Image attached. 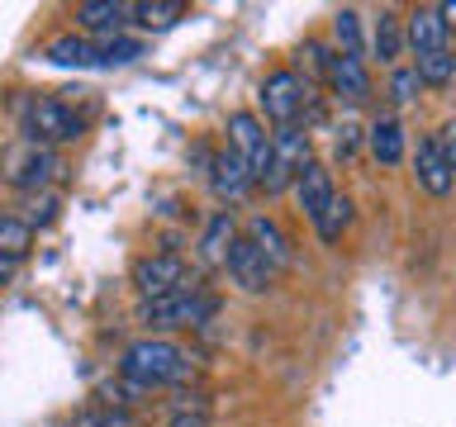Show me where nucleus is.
<instances>
[{
	"mask_svg": "<svg viewBox=\"0 0 456 427\" xmlns=\"http://www.w3.org/2000/svg\"><path fill=\"white\" fill-rule=\"evenodd\" d=\"M181 14H185L181 0H138V5H134V20L142 28H167V24H176Z\"/></svg>",
	"mask_w": 456,
	"mask_h": 427,
	"instance_id": "nucleus-22",
	"label": "nucleus"
},
{
	"mask_svg": "<svg viewBox=\"0 0 456 427\" xmlns=\"http://www.w3.org/2000/svg\"><path fill=\"white\" fill-rule=\"evenodd\" d=\"M442 24H447V28H456V0H442Z\"/></svg>",
	"mask_w": 456,
	"mask_h": 427,
	"instance_id": "nucleus-32",
	"label": "nucleus"
},
{
	"mask_svg": "<svg viewBox=\"0 0 456 427\" xmlns=\"http://www.w3.org/2000/svg\"><path fill=\"white\" fill-rule=\"evenodd\" d=\"M134 14V5H124V0H81L77 5V24L86 28V34H100V38H110V34H119V24Z\"/></svg>",
	"mask_w": 456,
	"mask_h": 427,
	"instance_id": "nucleus-16",
	"label": "nucleus"
},
{
	"mask_svg": "<svg viewBox=\"0 0 456 427\" xmlns=\"http://www.w3.org/2000/svg\"><path fill=\"white\" fill-rule=\"evenodd\" d=\"M328 85L338 91V100H347V105H362L370 95V71L362 57H347V52H328V67H323Z\"/></svg>",
	"mask_w": 456,
	"mask_h": 427,
	"instance_id": "nucleus-10",
	"label": "nucleus"
},
{
	"mask_svg": "<svg viewBox=\"0 0 456 427\" xmlns=\"http://www.w3.org/2000/svg\"><path fill=\"white\" fill-rule=\"evenodd\" d=\"M305 166H309V133L299 124L295 128H276V133H271V166H266L262 190L281 195L285 185H295L299 176H305Z\"/></svg>",
	"mask_w": 456,
	"mask_h": 427,
	"instance_id": "nucleus-6",
	"label": "nucleus"
},
{
	"mask_svg": "<svg viewBox=\"0 0 456 427\" xmlns=\"http://www.w3.org/2000/svg\"><path fill=\"white\" fill-rule=\"evenodd\" d=\"M228 148H233L242 162H248V171L256 176V185L266 181V166H271V133H266V124L256 119V114H248V109L228 114Z\"/></svg>",
	"mask_w": 456,
	"mask_h": 427,
	"instance_id": "nucleus-7",
	"label": "nucleus"
},
{
	"mask_svg": "<svg viewBox=\"0 0 456 427\" xmlns=\"http://www.w3.org/2000/svg\"><path fill=\"white\" fill-rule=\"evenodd\" d=\"M370 48H376L380 62H395L399 48H404V28H399V20L390 10H380V20H376V38H370Z\"/></svg>",
	"mask_w": 456,
	"mask_h": 427,
	"instance_id": "nucleus-21",
	"label": "nucleus"
},
{
	"mask_svg": "<svg viewBox=\"0 0 456 427\" xmlns=\"http://www.w3.org/2000/svg\"><path fill=\"white\" fill-rule=\"evenodd\" d=\"M181 285H191V266L176 252H152L142 262H134V290L142 299H162L171 290H181Z\"/></svg>",
	"mask_w": 456,
	"mask_h": 427,
	"instance_id": "nucleus-8",
	"label": "nucleus"
},
{
	"mask_svg": "<svg viewBox=\"0 0 456 427\" xmlns=\"http://www.w3.org/2000/svg\"><path fill=\"white\" fill-rule=\"evenodd\" d=\"M238 223H233V214H214V219L205 223V238H200V262L205 266H228V256H233L238 247Z\"/></svg>",
	"mask_w": 456,
	"mask_h": 427,
	"instance_id": "nucleus-15",
	"label": "nucleus"
},
{
	"mask_svg": "<svg viewBox=\"0 0 456 427\" xmlns=\"http://www.w3.org/2000/svg\"><path fill=\"white\" fill-rule=\"evenodd\" d=\"M347 223H352V205L338 195V199H333V209H328V214H323V219L314 223V228H319V238H323V242H338V238H342V228H347Z\"/></svg>",
	"mask_w": 456,
	"mask_h": 427,
	"instance_id": "nucleus-28",
	"label": "nucleus"
},
{
	"mask_svg": "<svg viewBox=\"0 0 456 427\" xmlns=\"http://www.w3.org/2000/svg\"><path fill=\"white\" fill-rule=\"evenodd\" d=\"M370 157H376L380 166H395L399 157H404V128H399L395 114H380V119L370 124Z\"/></svg>",
	"mask_w": 456,
	"mask_h": 427,
	"instance_id": "nucleus-18",
	"label": "nucleus"
},
{
	"mask_svg": "<svg viewBox=\"0 0 456 427\" xmlns=\"http://www.w3.org/2000/svg\"><path fill=\"white\" fill-rule=\"evenodd\" d=\"M413 176H419V185L428 195H452V185H456V171L447 166V157H442L437 148V138H423L419 142V152H413Z\"/></svg>",
	"mask_w": 456,
	"mask_h": 427,
	"instance_id": "nucleus-13",
	"label": "nucleus"
},
{
	"mask_svg": "<svg viewBox=\"0 0 456 427\" xmlns=\"http://www.w3.org/2000/svg\"><path fill=\"white\" fill-rule=\"evenodd\" d=\"M20 133H24V142H38V148L77 142L81 138V114L67 109L62 100H53V95H34L20 105Z\"/></svg>",
	"mask_w": 456,
	"mask_h": 427,
	"instance_id": "nucleus-2",
	"label": "nucleus"
},
{
	"mask_svg": "<svg viewBox=\"0 0 456 427\" xmlns=\"http://www.w3.org/2000/svg\"><path fill=\"white\" fill-rule=\"evenodd\" d=\"M0 171H5V181L14 190L38 195V190H48V185H57L67 176V162L53 148H38V142H14L5 152V162H0Z\"/></svg>",
	"mask_w": 456,
	"mask_h": 427,
	"instance_id": "nucleus-3",
	"label": "nucleus"
},
{
	"mask_svg": "<svg viewBox=\"0 0 456 427\" xmlns=\"http://www.w3.org/2000/svg\"><path fill=\"white\" fill-rule=\"evenodd\" d=\"M433 138H437V148H442V157H447V166L456 171V119H452V124H442V128H437Z\"/></svg>",
	"mask_w": 456,
	"mask_h": 427,
	"instance_id": "nucleus-29",
	"label": "nucleus"
},
{
	"mask_svg": "<svg viewBox=\"0 0 456 427\" xmlns=\"http://www.w3.org/2000/svg\"><path fill=\"white\" fill-rule=\"evenodd\" d=\"M43 57H48L53 67H100V48H95V38H77V34L53 38L48 48H43Z\"/></svg>",
	"mask_w": 456,
	"mask_h": 427,
	"instance_id": "nucleus-17",
	"label": "nucleus"
},
{
	"mask_svg": "<svg viewBox=\"0 0 456 427\" xmlns=\"http://www.w3.org/2000/svg\"><path fill=\"white\" fill-rule=\"evenodd\" d=\"M256 100H262V114L276 128H295L299 114H305V105L314 100V91H309V81L299 77V71L285 67V71H271V77L262 81V95Z\"/></svg>",
	"mask_w": 456,
	"mask_h": 427,
	"instance_id": "nucleus-5",
	"label": "nucleus"
},
{
	"mask_svg": "<svg viewBox=\"0 0 456 427\" xmlns=\"http://www.w3.org/2000/svg\"><path fill=\"white\" fill-rule=\"evenodd\" d=\"M81 427H138L128 413H95V418H81Z\"/></svg>",
	"mask_w": 456,
	"mask_h": 427,
	"instance_id": "nucleus-30",
	"label": "nucleus"
},
{
	"mask_svg": "<svg viewBox=\"0 0 456 427\" xmlns=\"http://www.w3.org/2000/svg\"><path fill=\"white\" fill-rule=\"evenodd\" d=\"M295 195H299V209L309 214V223H319L323 214L333 209V199H338V190H333V171L319 166V162H309L305 176L295 181Z\"/></svg>",
	"mask_w": 456,
	"mask_h": 427,
	"instance_id": "nucleus-12",
	"label": "nucleus"
},
{
	"mask_svg": "<svg viewBox=\"0 0 456 427\" xmlns=\"http://www.w3.org/2000/svg\"><path fill=\"white\" fill-rule=\"evenodd\" d=\"M228 276H233V285H242L248 294H262L271 280H276V266L262 256V247L242 233L238 238V247H233V256H228Z\"/></svg>",
	"mask_w": 456,
	"mask_h": 427,
	"instance_id": "nucleus-9",
	"label": "nucleus"
},
{
	"mask_svg": "<svg viewBox=\"0 0 456 427\" xmlns=\"http://www.w3.org/2000/svg\"><path fill=\"white\" fill-rule=\"evenodd\" d=\"M413 67H419L423 85H452V77H456V52H423V57H413Z\"/></svg>",
	"mask_w": 456,
	"mask_h": 427,
	"instance_id": "nucleus-24",
	"label": "nucleus"
},
{
	"mask_svg": "<svg viewBox=\"0 0 456 427\" xmlns=\"http://www.w3.org/2000/svg\"><path fill=\"white\" fill-rule=\"evenodd\" d=\"M248 238L256 242V247H262V256H266V262L276 266V270H281L285 262H290V242H285V233L266 219V214H256V219L248 223Z\"/></svg>",
	"mask_w": 456,
	"mask_h": 427,
	"instance_id": "nucleus-19",
	"label": "nucleus"
},
{
	"mask_svg": "<svg viewBox=\"0 0 456 427\" xmlns=\"http://www.w3.org/2000/svg\"><path fill=\"white\" fill-rule=\"evenodd\" d=\"M119 375L134 384V390H167V384L191 375V356L167 337H138L134 347L124 351Z\"/></svg>",
	"mask_w": 456,
	"mask_h": 427,
	"instance_id": "nucleus-1",
	"label": "nucleus"
},
{
	"mask_svg": "<svg viewBox=\"0 0 456 427\" xmlns=\"http://www.w3.org/2000/svg\"><path fill=\"white\" fill-rule=\"evenodd\" d=\"M209 185H214V195H219V199L233 205V199H242L256 185V176L248 171V162H242L233 148H224V152L209 157Z\"/></svg>",
	"mask_w": 456,
	"mask_h": 427,
	"instance_id": "nucleus-11",
	"label": "nucleus"
},
{
	"mask_svg": "<svg viewBox=\"0 0 456 427\" xmlns=\"http://www.w3.org/2000/svg\"><path fill=\"white\" fill-rule=\"evenodd\" d=\"M167 427H209V404L200 394H185L176 408H171Z\"/></svg>",
	"mask_w": 456,
	"mask_h": 427,
	"instance_id": "nucleus-26",
	"label": "nucleus"
},
{
	"mask_svg": "<svg viewBox=\"0 0 456 427\" xmlns=\"http://www.w3.org/2000/svg\"><path fill=\"white\" fill-rule=\"evenodd\" d=\"M14 276V262H10V256H0V280H10Z\"/></svg>",
	"mask_w": 456,
	"mask_h": 427,
	"instance_id": "nucleus-33",
	"label": "nucleus"
},
{
	"mask_svg": "<svg viewBox=\"0 0 456 427\" xmlns=\"http://www.w3.org/2000/svg\"><path fill=\"white\" fill-rule=\"evenodd\" d=\"M214 313V294H205L200 285H181L162 299H138V318L152 327H185V323H205Z\"/></svg>",
	"mask_w": 456,
	"mask_h": 427,
	"instance_id": "nucleus-4",
	"label": "nucleus"
},
{
	"mask_svg": "<svg viewBox=\"0 0 456 427\" xmlns=\"http://www.w3.org/2000/svg\"><path fill=\"white\" fill-rule=\"evenodd\" d=\"M423 91V77H419V67H395V77H390V95H395V105H413Z\"/></svg>",
	"mask_w": 456,
	"mask_h": 427,
	"instance_id": "nucleus-27",
	"label": "nucleus"
},
{
	"mask_svg": "<svg viewBox=\"0 0 456 427\" xmlns=\"http://www.w3.org/2000/svg\"><path fill=\"white\" fill-rule=\"evenodd\" d=\"M352 148H356V128L347 124V128H342V133H338V152H342V157H347Z\"/></svg>",
	"mask_w": 456,
	"mask_h": 427,
	"instance_id": "nucleus-31",
	"label": "nucleus"
},
{
	"mask_svg": "<svg viewBox=\"0 0 456 427\" xmlns=\"http://www.w3.org/2000/svg\"><path fill=\"white\" fill-rule=\"evenodd\" d=\"M28 247H34V223L20 219V214H0V256L24 262Z\"/></svg>",
	"mask_w": 456,
	"mask_h": 427,
	"instance_id": "nucleus-20",
	"label": "nucleus"
},
{
	"mask_svg": "<svg viewBox=\"0 0 456 427\" xmlns=\"http://www.w3.org/2000/svg\"><path fill=\"white\" fill-rule=\"evenodd\" d=\"M100 48V67H128L142 57V43L138 38H124V34H110V38H95Z\"/></svg>",
	"mask_w": 456,
	"mask_h": 427,
	"instance_id": "nucleus-23",
	"label": "nucleus"
},
{
	"mask_svg": "<svg viewBox=\"0 0 456 427\" xmlns=\"http://www.w3.org/2000/svg\"><path fill=\"white\" fill-rule=\"evenodd\" d=\"M404 38L413 43V52H447V24H442V10L437 5H419L404 24Z\"/></svg>",
	"mask_w": 456,
	"mask_h": 427,
	"instance_id": "nucleus-14",
	"label": "nucleus"
},
{
	"mask_svg": "<svg viewBox=\"0 0 456 427\" xmlns=\"http://www.w3.org/2000/svg\"><path fill=\"white\" fill-rule=\"evenodd\" d=\"M333 38H338V52H347V57H362V14L356 10H338V20H333Z\"/></svg>",
	"mask_w": 456,
	"mask_h": 427,
	"instance_id": "nucleus-25",
	"label": "nucleus"
}]
</instances>
